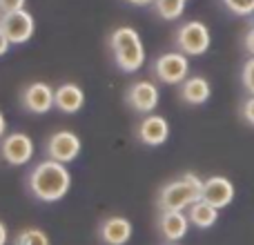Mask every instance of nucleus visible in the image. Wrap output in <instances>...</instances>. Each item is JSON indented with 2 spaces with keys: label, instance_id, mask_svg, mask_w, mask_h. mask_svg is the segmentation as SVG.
<instances>
[{
  "label": "nucleus",
  "instance_id": "nucleus-1",
  "mask_svg": "<svg viewBox=\"0 0 254 245\" xmlns=\"http://www.w3.org/2000/svg\"><path fill=\"white\" fill-rule=\"evenodd\" d=\"M71 187V174L65 163L54 158H45L31 170L29 174V192L34 198L43 203H56L67 196Z\"/></svg>",
  "mask_w": 254,
  "mask_h": 245
},
{
  "label": "nucleus",
  "instance_id": "nucleus-2",
  "mask_svg": "<svg viewBox=\"0 0 254 245\" xmlns=\"http://www.w3.org/2000/svg\"><path fill=\"white\" fill-rule=\"evenodd\" d=\"M110 49L114 54L116 67L125 74H134L145 65V47L138 31L131 27H119L110 36Z\"/></svg>",
  "mask_w": 254,
  "mask_h": 245
},
{
  "label": "nucleus",
  "instance_id": "nucleus-3",
  "mask_svg": "<svg viewBox=\"0 0 254 245\" xmlns=\"http://www.w3.org/2000/svg\"><path fill=\"white\" fill-rule=\"evenodd\" d=\"M203 196V181L196 174L188 172L181 179L167 183L165 187L158 194V207L163 210H174V212H183L190 210L196 201H201Z\"/></svg>",
  "mask_w": 254,
  "mask_h": 245
},
{
  "label": "nucleus",
  "instance_id": "nucleus-4",
  "mask_svg": "<svg viewBox=\"0 0 254 245\" xmlns=\"http://www.w3.org/2000/svg\"><path fill=\"white\" fill-rule=\"evenodd\" d=\"M210 29L201 20H190L185 25H181L179 31H176V47L185 56H203L210 49Z\"/></svg>",
  "mask_w": 254,
  "mask_h": 245
},
{
  "label": "nucleus",
  "instance_id": "nucleus-5",
  "mask_svg": "<svg viewBox=\"0 0 254 245\" xmlns=\"http://www.w3.org/2000/svg\"><path fill=\"white\" fill-rule=\"evenodd\" d=\"M154 74L165 85H181L190 74V61L183 52H165L154 62Z\"/></svg>",
  "mask_w": 254,
  "mask_h": 245
},
{
  "label": "nucleus",
  "instance_id": "nucleus-6",
  "mask_svg": "<svg viewBox=\"0 0 254 245\" xmlns=\"http://www.w3.org/2000/svg\"><path fill=\"white\" fill-rule=\"evenodd\" d=\"M34 152H36L34 140L25 131H11L0 143V156H2L4 163H9L13 167L27 165L31 161V156H34Z\"/></svg>",
  "mask_w": 254,
  "mask_h": 245
},
{
  "label": "nucleus",
  "instance_id": "nucleus-7",
  "mask_svg": "<svg viewBox=\"0 0 254 245\" xmlns=\"http://www.w3.org/2000/svg\"><path fill=\"white\" fill-rule=\"evenodd\" d=\"M80 147H83V143H80V138L74 131L61 129V131H54L47 138V143H45V154H47V158H54V161L67 165V163L78 158Z\"/></svg>",
  "mask_w": 254,
  "mask_h": 245
},
{
  "label": "nucleus",
  "instance_id": "nucleus-8",
  "mask_svg": "<svg viewBox=\"0 0 254 245\" xmlns=\"http://www.w3.org/2000/svg\"><path fill=\"white\" fill-rule=\"evenodd\" d=\"M0 29L7 34V38L11 40V45H22L34 36L36 20L29 11L18 9V11L2 13V18H0Z\"/></svg>",
  "mask_w": 254,
  "mask_h": 245
},
{
  "label": "nucleus",
  "instance_id": "nucleus-9",
  "mask_svg": "<svg viewBox=\"0 0 254 245\" xmlns=\"http://www.w3.org/2000/svg\"><path fill=\"white\" fill-rule=\"evenodd\" d=\"M127 105L138 114H152L156 110L158 101H161V92L152 80H136L125 94Z\"/></svg>",
  "mask_w": 254,
  "mask_h": 245
},
{
  "label": "nucleus",
  "instance_id": "nucleus-10",
  "mask_svg": "<svg viewBox=\"0 0 254 245\" xmlns=\"http://www.w3.org/2000/svg\"><path fill=\"white\" fill-rule=\"evenodd\" d=\"M20 101L22 107L31 114H47L52 107H56V89H52L47 83L36 80V83L25 87Z\"/></svg>",
  "mask_w": 254,
  "mask_h": 245
},
{
  "label": "nucleus",
  "instance_id": "nucleus-11",
  "mask_svg": "<svg viewBox=\"0 0 254 245\" xmlns=\"http://www.w3.org/2000/svg\"><path fill=\"white\" fill-rule=\"evenodd\" d=\"M234 185L225 176H210L207 181H203V201H207L210 205H214L216 210H223L234 201Z\"/></svg>",
  "mask_w": 254,
  "mask_h": 245
},
{
  "label": "nucleus",
  "instance_id": "nucleus-12",
  "mask_svg": "<svg viewBox=\"0 0 254 245\" xmlns=\"http://www.w3.org/2000/svg\"><path fill=\"white\" fill-rule=\"evenodd\" d=\"M138 140L149 147H158L170 138V122L158 114H145V119L138 122Z\"/></svg>",
  "mask_w": 254,
  "mask_h": 245
},
{
  "label": "nucleus",
  "instance_id": "nucleus-13",
  "mask_svg": "<svg viewBox=\"0 0 254 245\" xmlns=\"http://www.w3.org/2000/svg\"><path fill=\"white\" fill-rule=\"evenodd\" d=\"M131 232H134V228L125 216H110L98 228L101 241L105 245H125L131 239Z\"/></svg>",
  "mask_w": 254,
  "mask_h": 245
},
{
  "label": "nucleus",
  "instance_id": "nucleus-14",
  "mask_svg": "<svg viewBox=\"0 0 254 245\" xmlns=\"http://www.w3.org/2000/svg\"><path fill=\"white\" fill-rule=\"evenodd\" d=\"M158 230L167 241L176 243L181 239H185L190 230V216L183 212H174V210H163L158 216Z\"/></svg>",
  "mask_w": 254,
  "mask_h": 245
},
{
  "label": "nucleus",
  "instance_id": "nucleus-15",
  "mask_svg": "<svg viewBox=\"0 0 254 245\" xmlns=\"http://www.w3.org/2000/svg\"><path fill=\"white\" fill-rule=\"evenodd\" d=\"M85 105V92L76 83H65L56 87V110L63 114H78Z\"/></svg>",
  "mask_w": 254,
  "mask_h": 245
},
{
  "label": "nucleus",
  "instance_id": "nucleus-16",
  "mask_svg": "<svg viewBox=\"0 0 254 245\" xmlns=\"http://www.w3.org/2000/svg\"><path fill=\"white\" fill-rule=\"evenodd\" d=\"M210 94L212 87L207 83V78H203V76H192V78H185L181 83V98L188 105H203V103H207Z\"/></svg>",
  "mask_w": 254,
  "mask_h": 245
},
{
  "label": "nucleus",
  "instance_id": "nucleus-17",
  "mask_svg": "<svg viewBox=\"0 0 254 245\" xmlns=\"http://www.w3.org/2000/svg\"><path fill=\"white\" fill-rule=\"evenodd\" d=\"M188 216H190V223L192 225H196V228H201V230H207L219 221V210L201 198V201H196L188 210Z\"/></svg>",
  "mask_w": 254,
  "mask_h": 245
},
{
  "label": "nucleus",
  "instance_id": "nucleus-18",
  "mask_svg": "<svg viewBox=\"0 0 254 245\" xmlns=\"http://www.w3.org/2000/svg\"><path fill=\"white\" fill-rule=\"evenodd\" d=\"M154 9L163 20H176L185 11V0H156Z\"/></svg>",
  "mask_w": 254,
  "mask_h": 245
},
{
  "label": "nucleus",
  "instance_id": "nucleus-19",
  "mask_svg": "<svg viewBox=\"0 0 254 245\" xmlns=\"http://www.w3.org/2000/svg\"><path fill=\"white\" fill-rule=\"evenodd\" d=\"M13 245H49V237L40 228H27L16 237Z\"/></svg>",
  "mask_w": 254,
  "mask_h": 245
},
{
  "label": "nucleus",
  "instance_id": "nucleus-20",
  "mask_svg": "<svg viewBox=\"0 0 254 245\" xmlns=\"http://www.w3.org/2000/svg\"><path fill=\"white\" fill-rule=\"evenodd\" d=\"M223 4L234 16H254V0H223Z\"/></svg>",
  "mask_w": 254,
  "mask_h": 245
},
{
  "label": "nucleus",
  "instance_id": "nucleus-21",
  "mask_svg": "<svg viewBox=\"0 0 254 245\" xmlns=\"http://www.w3.org/2000/svg\"><path fill=\"white\" fill-rule=\"evenodd\" d=\"M241 80H243V87H246V92L254 96V56L250 61H246V65H243V71H241Z\"/></svg>",
  "mask_w": 254,
  "mask_h": 245
},
{
  "label": "nucleus",
  "instance_id": "nucleus-22",
  "mask_svg": "<svg viewBox=\"0 0 254 245\" xmlns=\"http://www.w3.org/2000/svg\"><path fill=\"white\" fill-rule=\"evenodd\" d=\"M241 114H243V121L254 127V96L246 98V103H243V107H241Z\"/></svg>",
  "mask_w": 254,
  "mask_h": 245
},
{
  "label": "nucleus",
  "instance_id": "nucleus-23",
  "mask_svg": "<svg viewBox=\"0 0 254 245\" xmlns=\"http://www.w3.org/2000/svg\"><path fill=\"white\" fill-rule=\"evenodd\" d=\"M25 7V0H0V11L9 13V11H18Z\"/></svg>",
  "mask_w": 254,
  "mask_h": 245
},
{
  "label": "nucleus",
  "instance_id": "nucleus-24",
  "mask_svg": "<svg viewBox=\"0 0 254 245\" xmlns=\"http://www.w3.org/2000/svg\"><path fill=\"white\" fill-rule=\"evenodd\" d=\"M243 43H246V49L250 52V56H254V27L246 31V38H243Z\"/></svg>",
  "mask_w": 254,
  "mask_h": 245
},
{
  "label": "nucleus",
  "instance_id": "nucleus-25",
  "mask_svg": "<svg viewBox=\"0 0 254 245\" xmlns=\"http://www.w3.org/2000/svg\"><path fill=\"white\" fill-rule=\"evenodd\" d=\"M9 47H11V40H9L7 34L0 29V56H4V54L9 52Z\"/></svg>",
  "mask_w": 254,
  "mask_h": 245
},
{
  "label": "nucleus",
  "instance_id": "nucleus-26",
  "mask_svg": "<svg viewBox=\"0 0 254 245\" xmlns=\"http://www.w3.org/2000/svg\"><path fill=\"white\" fill-rule=\"evenodd\" d=\"M127 2L136 4V7H145V4H154V2H156V0H127Z\"/></svg>",
  "mask_w": 254,
  "mask_h": 245
},
{
  "label": "nucleus",
  "instance_id": "nucleus-27",
  "mask_svg": "<svg viewBox=\"0 0 254 245\" xmlns=\"http://www.w3.org/2000/svg\"><path fill=\"white\" fill-rule=\"evenodd\" d=\"M7 243V228H4V223H0V245Z\"/></svg>",
  "mask_w": 254,
  "mask_h": 245
},
{
  "label": "nucleus",
  "instance_id": "nucleus-28",
  "mask_svg": "<svg viewBox=\"0 0 254 245\" xmlns=\"http://www.w3.org/2000/svg\"><path fill=\"white\" fill-rule=\"evenodd\" d=\"M4 129H7V121H4V116H2V114H0V138H2Z\"/></svg>",
  "mask_w": 254,
  "mask_h": 245
},
{
  "label": "nucleus",
  "instance_id": "nucleus-29",
  "mask_svg": "<svg viewBox=\"0 0 254 245\" xmlns=\"http://www.w3.org/2000/svg\"><path fill=\"white\" fill-rule=\"evenodd\" d=\"M0 18H2V11H0Z\"/></svg>",
  "mask_w": 254,
  "mask_h": 245
},
{
  "label": "nucleus",
  "instance_id": "nucleus-30",
  "mask_svg": "<svg viewBox=\"0 0 254 245\" xmlns=\"http://www.w3.org/2000/svg\"><path fill=\"white\" fill-rule=\"evenodd\" d=\"M185 2H188V0H185Z\"/></svg>",
  "mask_w": 254,
  "mask_h": 245
}]
</instances>
